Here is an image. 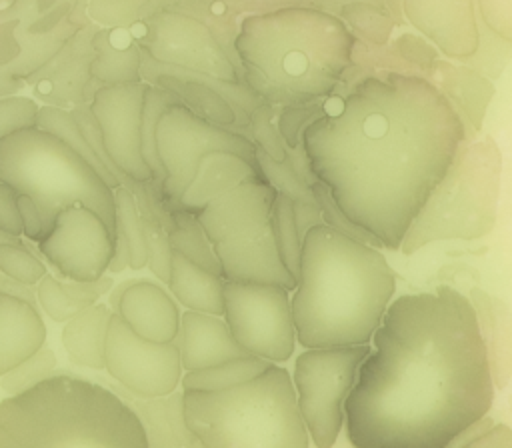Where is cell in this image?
<instances>
[{"instance_id":"cell-1","label":"cell","mask_w":512,"mask_h":448,"mask_svg":"<svg viewBox=\"0 0 512 448\" xmlns=\"http://www.w3.org/2000/svg\"><path fill=\"white\" fill-rule=\"evenodd\" d=\"M468 140V124L442 88L408 72L362 78L340 114L302 132L310 172L340 214L392 250Z\"/></svg>"},{"instance_id":"cell-2","label":"cell","mask_w":512,"mask_h":448,"mask_svg":"<svg viewBox=\"0 0 512 448\" xmlns=\"http://www.w3.org/2000/svg\"><path fill=\"white\" fill-rule=\"evenodd\" d=\"M344 404L354 448H448L486 418L494 374L478 314L450 286L396 298Z\"/></svg>"},{"instance_id":"cell-3","label":"cell","mask_w":512,"mask_h":448,"mask_svg":"<svg viewBox=\"0 0 512 448\" xmlns=\"http://www.w3.org/2000/svg\"><path fill=\"white\" fill-rule=\"evenodd\" d=\"M394 288V272L374 246L330 224L310 226L292 296L298 342L304 348L368 344Z\"/></svg>"},{"instance_id":"cell-4","label":"cell","mask_w":512,"mask_h":448,"mask_svg":"<svg viewBox=\"0 0 512 448\" xmlns=\"http://www.w3.org/2000/svg\"><path fill=\"white\" fill-rule=\"evenodd\" d=\"M352 44L340 20L298 8L246 18L234 40L252 90L280 104L330 94L352 64Z\"/></svg>"},{"instance_id":"cell-5","label":"cell","mask_w":512,"mask_h":448,"mask_svg":"<svg viewBox=\"0 0 512 448\" xmlns=\"http://www.w3.org/2000/svg\"><path fill=\"white\" fill-rule=\"evenodd\" d=\"M0 448H150L124 398L90 380L56 374L0 402Z\"/></svg>"},{"instance_id":"cell-6","label":"cell","mask_w":512,"mask_h":448,"mask_svg":"<svg viewBox=\"0 0 512 448\" xmlns=\"http://www.w3.org/2000/svg\"><path fill=\"white\" fill-rule=\"evenodd\" d=\"M186 422L206 448H308L294 380L280 366L222 392H184Z\"/></svg>"},{"instance_id":"cell-7","label":"cell","mask_w":512,"mask_h":448,"mask_svg":"<svg viewBox=\"0 0 512 448\" xmlns=\"http://www.w3.org/2000/svg\"><path fill=\"white\" fill-rule=\"evenodd\" d=\"M0 182L36 202L46 234L64 208L84 204L116 236L114 190L72 146L38 126L0 138Z\"/></svg>"},{"instance_id":"cell-8","label":"cell","mask_w":512,"mask_h":448,"mask_svg":"<svg viewBox=\"0 0 512 448\" xmlns=\"http://www.w3.org/2000/svg\"><path fill=\"white\" fill-rule=\"evenodd\" d=\"M500 150L492 136L468 140L412 220L400 250L412 254L436 240H476L496 222Z\"/></svg>"},{"instance_id":"cell-9","label":"cell","mask_w":512,"mask_h":448,"mask_svg":"<svg viewBox=\"0 0 512 448\" xmlns=\"http://www.w3.org/2000/svg\"><path fill=\"white\" fill-rule=\"evenodd\" d=\"M278 190L266 178H254L214 198L198 214L226 280L278 284L294 290L298 280L284 266L272 228Z\"/></svg>"},{"instance_id":"cell-10","label":"cell","mask_w":512,"mask_h":448,"mask_svg":"<svg viewBox=\"0 0 512 448\" xmlns=\"http://www.w3.org/2000/svg\"><path fill=\"white\" fill-rule=\"evenodd\" d=\"M368 344L306 348L296 358L294 388L310 438L318 448H332L346 418L344 404L356 384Z\"/></svg>"},{"instance_id":"cell-11","label":"cell","mask_w":512,"mask_h":448,"mask_svg":"<svg viewBox=\"0 0 512 448\" xmlns=\"http://www.w3.org/2000/svg\"><path fill=\"white\" fill-rule=\"evenodd\" d=\"M408 20L448 58L496 78L512 58V44L496 36L478 14L476 0H406Z\"/></svg>"},{"instance_id":"cell-12","label":"cell","mask_w":512,"mask_h":448,"mask_svg":"<svg viewBox=\"0 0 512 448\" xmlns=\"http://www.w3.org/2000/svg\"><path fill=\"white\" fill-rule=\"evenodd\" d=\"M224 320L254 356L284 362L296 344L292 298L278 284L224 280Z\"/></svg>"},{"instance_id":"cell-13","label":"cell","mask_w":512,"mask_h":448,"mask_svg":"<svg viewBox=\"0 0 512 448\" xmlns=\"http://www.w3.org/2000/svg\"><path fill=\"white\" fill-rule=\"evenodd\" d=\"M156 140L166 170L162 192L174 204H180L202 158L212 152H232L258 164L256 148L248 138L196 116L182 104H174L162 114Z\"/></svg>"},{"instance_id":"cell-14","label":"cell","mask_w":512,"mask_h":448,"mask_svg":"<svg viewBox=\"0 0 512 448\" xmlns=\"http://www.w3.org/2000/svg\"><path fill=\"white\" fill-rule=\"evenodd\" d=\"M106 370L134 394L166 396L182 380V356L176 342L142 338L114 312L106 336Z\"/></svg>"},{"instance_id":"cell-15","label":"cell","mask_w":512,"mask_h":448,"mask_svg":"<svg viewBox=\"0 0 512 448\" xmlns=\"http://www.w3.org/2000/svg\"><path fill=\"white\" fill-rule=\"evenodd\" d=\"M116 236L88 206L64 208L50 232L38 242L48 262L70 280H98L110 268Z\"/></svg>"},{"instance_id":"cell-16","label":"cell","mask_w":512,"mask_h":448,"mask_svg":"<svg viewBox=\"0 0 512 448\" xmlns=\"http://www.w3.org/2000/svg\"><path fill=\"white\" fill-rule=\"evenodd\" d=\"M144 84L114 82L94 94L92 114L114 166L134 182H146L152 176L142 154V112L146 98Z\"/></svg>"},{"instance_id":"cell-17","label":"cell","mask_w":512,"mask_h":448,"mask_svg":"<svg viewBox=\"0 0 512 448\" xmlns=\"http://www.w3.org/2000/svg\"><path fill=\"white\" fill-rule=\"evenodd\" d=\"M110 308L142 338L154 342H174L182 316L174 300L154 282L130 280L112 290Z\"/></svg>"},{"instance_id":"cell-18","label":"cell","mask_w":512,"mask_h":448,"mask_svg":"<svg viewBox=\"0 0 512 448\" xmlns=\"http://www.w3.org/2000/svg\"><path fill=\"white\" fill-rule=\"evenodd\" d=\"M174 342L180 348L182 368L186 372L250 356L236 340L226 320L198 310H186L182 314L180 332Z\"/></svg>"},{"instance_id":"cell-19","label":"cell","mask_w":512,"mask_h":448,"mask_svg":"<svg viewBox=\"0 0 512 448\" xmlns=\"http://www.w3.org/2000/svg\"><path fill=\"white\" fill-rule=\"evenodd\" d=\"M254 178H264L258 164L232 152H212L202 158L196 178L182 194L178 208L198 214L214 198Z\"/></svg>"},{"instance_id":"cell-20","label":"cell","mask_w":512,"mask_h":448,"mask_svg":"<svg viewBox=\"0 0 512 448\" xmlns=\"http://www.w3.org/2000/svg\"><path fill=\"white\" fill-rule=\"evenodd\" d=\"M46 338V328L36 308L0 292V374L36 354Z\"/></svg>"},{"instance_id":"cell-21","label":"cell","mask_w":512,"mask_h":448,"mask_svg":"<svg viewBox=\"0 0 512 448\" xmlns=\"http://www.w3.org/2000/svg\"><path fill=\"white\" fill-rule=\"evenodd\" d=\"M130 396L132 402L126 404L138 414L150 448H192L196 436L186 422L184 394L140 396L130 392Z\"/></svg>"},{"instance_id":"cell-22","label":"cell","mask_w":512,"mask_h":448,"mask_svg":"<svg viewBox=\"0 0 512 448\" xmlns=\"http://www.w3.org/2000/svg\"><path fill=\"white\" fill-rule=\"evenodd\" d=\"M168 286L176 300L188 310L224 314V280L220 274L200 266L182 252H172Z\"/></svg>"},{"instance_id":"cell-23","label":"cell","mask_w":512,"mask_h":448,"mask_svg":"<svg viewBox=\"0 0 512 448\" xmlns=\"http://www.w3.org/2000/svg\"><path fill=\"white\" fill-rule=\"evenodd\" d=\"M110 306L90 304L64 324L62 344L76 366L106 368V336L112 318Z\"/></svg>"},{"instance_id":"cell-24","label":"cell","mask_w":512,"mask_h":448,"mask_svg":"<svg viewBox=\"0 0 512 448\" xmlns=\"http://www.w3.org/2000/svg\"><path fill=\"white\" fill-rule=\"evenodd\" d=\"M470 300L476 308L480 330L488 346L494 384L504 386L512 364V318L500 300H494L482 290H474Z\"/></svg>"},{"instance_id":"cell-25","label":"cell","mask_w":512,"mask_h":448,"mask_svg":"<svg viewBox=\"0 0 512 448\" xmlns=\"http://www.w3.org/2000/svg\"><path fill=\"white\" fill-rule=\"evenodd\" d=\"M270 366V360L250 354L244 358L226 360L216 366L186 372L182 376V388L184 392H222L258 378Z\"/></svg>"},{"instance_id":"cell-26","label":"cell","mask_w":512,"mask_h":448,"mask_svg":"<svg viewBox=\"0 0 512 448\" xmlns=\"http://www.w3.org/2000/svg\"><path fill=\"white\" fill-rule=\"evenodd\" d=\"M36 126L58 136L60 140H64L68 146H72L84 160H88L94 170L108 182L110 188H118L122 186V182L106 168V164L100 160V156L94 152V148L90 146V142L86 140L80 124L76 122V118L68 112H62L58 108H42L38 112V120Z\"/></svg>"},{"instance_id":"cell-27","label":"cell","mask_w":512,"mask_h":448,"mask_svg":"<svg viewBox=\"0 0 512 448\" xmlns=\"http://www.w3.org/2000/svg\"><path fill=\"white\" fill-rule=\"evenodd\" d=\"M272 228L278 246V254L290 274L298 280L300 276V258H302V238L298 234L296 208L292 198L278 190L272 206Z\"/></svg>"},{"instance_id":"cell-28","label":"cell","mask_w":512,"mask_h":448,"mask_svg":"<svg viewBox=\"0 0 512 448\" xmlns=\"http://www.w3.org/2000/svg\"><path fill=\"white\" fill-rule=\"evenodd\" d=\"M114 198H116V220H118V226L124 230L130 246V268L140 270L144 268V264L150 262L144 218L138 210V202L134 194L126 186L114 188Z\"/></svg>"},{"instance_id":"cell-29","label":"cell","mask_w":512,"mask_h":448,"mask_svg":"<svg viewBox=\"0 0 512 448\" xmlns=\"http://www.w3.org/2000/svg\"><path fill=\"white\" fill-rule=\"evenodd\" d=\"M56 370V354L50 348H40L30 358L22 360L8 372L0 376L2 390L10 396H18L22 392L32 390L34 386L42 384L44 380L52 378V372Z\"/></svg>"},{"instance_id":"cell-30","label":"cell","mask_w":512,"mask_h":448,"mask_svg":"<svg viewBox=\"0 0 512 448\" xmlns=\"http://www.w3.org/2000/svg\"><path fill=\"white\" fill-rule=\"evenodd\" d=\"M0 270L24 284H36L46 276V266L22 244L12 242H0Z\"/></svg>"},{"instance_id":"cell-31","label":"cell","mask_w":512,"mask_h":448,"mask_svg":"<svg viewBox=\"0 0 512 448\" xmlns=\"http://www.w3.org/2000/svg\"><path fill=\"white\" fill-rule=\"evenodd\" d=\"M36 296L40 306L44 308V312L56 320V322H68L70 318H74L78 312H82L88 304L76 300L74 296L68 294V290L64 288L62 282H58L54 276L46 274L36 288Z\"/></svg>"},{"instance_id":"cell-32","label":"cell","mask_w":512,"mask_h":448,"mask_svg":"<svg viewBox=\"0 0 512 448\" xmlns=\"http://www.w3.org/2000/svg\"><path fill=\"white\" fill-rule=\"evenodd\" d=\"M448 448H512V428L484 418L462 432Z\"/></svg>"},{"instance_id":"cell-33","label":"cell","mask_w":512,"mask_h":448,"mask_svg":"<svg viewBox=\"0 0 512 448\" xmlns=\"http://www.w3.org/2000/svg\"><path fill=\"white\" fill-rule=\"evenodd\" d=\"M38 112V106L30 98L4 96L0 100V138L26 128H34Z\"/></svg>"},{"instance_id":"cell-34","label":"cell","mask_w":512,"mask_h":448,"mask_svg":"<svg viewBox=\"0 0 512 448\" xmlns=\"http://www.w3.org/2000/svg\"><path fill=\"white\" fill-rule=\"evenodd\" d=\"M480 20L502 40L512 44V0H476Z\"/></svg>"},{"instance_id":"cell-35","label":"cell","mask_w":512,"mask_h":448,"mask_svg":"<svg viewBox=\"0 0 512 448\" xmlns=\"http://www.w3.org/2000/svg\"><path fill=\"white\" fill-rule=\"evenodd\" d=\"M0 230L8 236H20L24 232L18 192L6 182H0Z\"/></svg>"},{"instance_id":"cell-36","label":"cell","mask_w":512,"mask_h":448,"mask_svg":"<svg viewBox=\"0 0 512 448\" xmlns=\"http://www.w3.org/2000/svg\"><path fill=\"white\" fill-rule=\"evenodd\" d=\"M64 288L68 290L70 296H74L76 300L84 302V304H94L102 294H106L110 288H112V278L108 276H102L98 280H86V282H80V280H72V282H62Z\"/></svg>"},{"instance_id":"cell-37","label":"cell","mask_w":512,"mask_h":448,"mask_svg":"<svg viewBox=\"0 0 512 448\" xmlns=\"http://www.w3.org/2000/svg\"><path fill=\"white\" fill-rule=\"evenodd\" d=\"M18 206H20V214H22V222H24V236L28 240L40 242L46 236V228H44V222H42L36 202L26 194H18Z\"/></svg>"},{"instance_id":"cell-38","label":"cell","mask_w":512,"mask_h":448,"mask_svg":"<svg viewBox=\"0 0 512 448\" xmlns=\"http://www.w3.org/2000/svg\"><path fill=\"white\" fill-rule=\"evenodd\" d=\"M0 290L6 292V294H10V296H16V298H20V300H26V302H30L32 306H34V298H38V296H34L32 284L18 282V280H14V278H10V276H6V274H2Z\"/></svg>"},{"instance_id":"cell-39","label":"cell","mask_w":512,"mask_h":448,"mask_svg":"<svg viewBox=\"0 0 512 448\" xmlns=\"http://www.w3.org/2000/svg\"><path fill=\"white\" fill-rule=\"evenodd\" d=\"M130 42H132L130 30L114 28V30L110 32V46H112L114 50H128V48H130Z\"/></svg>"},{"instance_id":"cell-40","label":"cell","mask_w":512,"mask_h":448,"mask_svg":"<svg viewBox=\"0 0 512 448\" xmlns=\"http://www.w3.org/2000/svg\"><path fill=\"white\" fill-rule=\"evenodd\" d=\"M128 30H130L132 38H136V40H142V38H146V34H148V26H146L144 22H134Z\"/></svg>"},{"instance_id":"cell-41","label":"cell","mask_w":512,"mask_h":448,"mask_svg":"<svg viewBox=\"0 0 512 448\" xmlns=\"http://www.w3.org/2000/svg\"><path fill=\"white\" fill-rule=\"evenodd\" d=\"M52 88H54V84H52V80H48V78H42V80H38V84H36V92L42 94V96H48V94L52 92Z\"/></svg>"},{"instance_id":"cell-42","label":"cell","mask_w":512,"mask_h":448,"mask_svg":"<svg viewBox=\"0 0 512 448\" xmlns=\"http://www.w3.org/2000/svg\"><path fill=\"white\" fill-rule=\"evenodd\" d=\"M210 12L214 14V16H220V14H224L226 12V6H224V2H212V6H210Z\"/></svg>"},{"instance_id":"cell-43","label":"cell","mask_w":512,"mask_h":448,"mask_svg":"<svg viewBox=\"0 0 512 448\" xmlns=\"http://www.w3.org/2000/svg\"><path fill=\"white\" fill-rule=\"evenodd\" d=\"M192 448H206V446L196 438V440H194V444H192Z\"/></svg>"}]
</instances>
